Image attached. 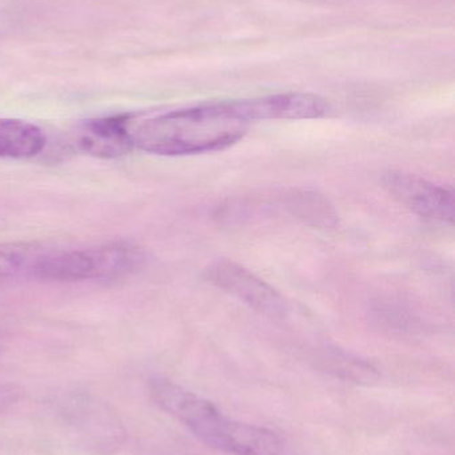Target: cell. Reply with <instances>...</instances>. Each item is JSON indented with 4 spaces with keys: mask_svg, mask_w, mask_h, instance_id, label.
<instances>
[{
    "mask_svg": "<svg viewBox=\"0 0 455 455\" xmlns=\"http://www.w3.org/2000/svg\"><path fill=\"white\" fill-rule=\"evenodd\" d=\"M253 123L242 101L223 100L182 107L139 120L131 114L134 148L160 156L222 151L238 143Z\"/></svg>",
    "mask_w": 455,
    "mask_h": 455,
    "instance_id": "1",
    "label": "cell"
},
{
    "mask_svg": "<svg viewBox=\"0 0 455 455\" xmlns=\"http://www.w3.org/2000/svg\"><path fill=\"white\" fill-rule=\"evenodd\" d=\"M152 401L183 424L198 440L232 455H280L282 440L258 425L227 419L213 403L165 377L150 381Z\"/></svg>",
    "mask_w": 455,
    "mask_h": 455,
    "instance_id": "2",
    "label": "cell"
},
{
    "mask_svg": "<svg viewBox=\"0 0 455 455\" xmlns=\"http://www.w3.org/2000/svg\"><path fill=\"white\" fill-rule=\"evenodd\" d=\"M147 261L146 251L131 243L75 249L43 246L35 261L31 280L50 283L115 280L135 275L146 267Z\"/></svg>",
    "mask_w": 455,
    "mask_h": 455,
    "instance_id": "3",
    "label": "cell"
},
{
    "mask_svg": "<svg viewBox=\"0 0 455 455\" xmlns=\"http://www.w3.org/2000/svg\"><path fill=\"white\" fill-rule=\"evenodd\" d=\"M59 416L85 451L110 455L119 451L126 433L119 419L95 398L85 395H69L55 403Z\"/></svg>",
    "mask_w": 455,
    "mask_h": 455,
    "instance_id": "4",
    "label": "cell"
},
{
    "mask_svg": "<svg viewBox=\"0 0 455 455\" xmlns=\"http://www.w3.org/2000/svg\"><path fill=\"white\" fill-rule=\"evenodd\" d=\"M205 275L208 283L261 315L280 318L288 312L285 299L272 285L232 259H215L208 265Z\"/></svg>",
    "mask_w": 455,
    "mask_h": 455,
    "instance_id": "5",
    "label": "cell"
},
{
    "mask_svg": "<svg viewBox=\"0 0 455 455\" xmlns=\"http://www.w3.org/2000/svg\"><path fill=\"white\" fill-rule=\"evenodd\" d=\"M385 189L401 204L425 220L453 224L454 194L421 176L403 171H389L382 178Z\"/></svg>",
    "mask_w": 455,
    "mask_h": 455,
    "instance_id": "6",
    "label": "cell"
},
{
    "mask_svg": "<svg viewBox=\"0 0 455 455\" xmlns=\"http://www.w3.org/2000/svg\"><path fill=\"white\" fill-rule=\"evenodd\" d=\"M243 111L251 123L258 120L321 119L331 112L326 99L314 93L286 92L242 99Z\"/></svg>",
    "mask_w": 455,
    "mask_h": 455,
    "instance_id": "7",
    "label": "cell"
},
{
    "mask_svg": "<svg viewBox=\"0 0 455 455\" xmlns=\"http://www.w3.org/2000/svg\"><path fill=\"white\" fill-rule=\"evenodd\" d=\"M131 114L111 115L87 120L77 133L79 148L99 159H119L134 149Z\"/></svg>",
    "mask_w": 455,
    "mask_h": 455,
    "instance_id": "8",
    "label": "cell"
},
{
    "mask_svg": "<svg viewBox=\"0 0 455 455\" xmlns=\"http://www.w3.org/2000/svg\"><path fill=\"white\" fill-rule=\"evenodd\" d=\"M283 210L293 218L318 229H331L338 224V213L334 205L314 189L293 188L283 195Z\"/></svg>",
    "mask_w": 455,
    "mask_h": 455,
    "instance_id": "9",
    "label": "cell"
},
{
    "mask_svg": "<svg viewBox=\"0 0 455 455\" xmlns=\"http://www.w3.org/2000/svg\"><path fill=\"white\" fill-rule=\"evenodd\" d=\"M45 136L37 125L0 117V159L27 160L45 149Z\"/></svg>",
    "mask_w": 455,
    "mask_h": 455,
    "instance_id": "10",
    "label": "cell"
},
{
    "mask_svg": "<svg viewBox=\"0 0 455 455\" xmlns=\"http://www.w3.org/2000/svg\"><path fill=\"white\" fill-rule=\"evenodd\" d=\"M42 248L34 243H0V281L31 280L32 269Z\"/></svg>",
    "mask_w": 455,
    "mask_h": 455,
    "instance_id": "11",
    "label": "cell"
},
{
    "mask_svg": "<svg viewBox=\"0 0 455 455\" xmlns=\"http://www.w3.org/2000/svg\"><path fill=\"white\" fill-rule=\"evenodd\" d=\"M328 363L337 376L357 382H373L378 379V373L370 363L347 353L333 350L328 355Z\"/></svg>",
    "mask_w": 455,
    "mask_h": 455,
    "instance_id": "12",
    "label": "cell"
},
{
    "mask_svg": "<svg viewBox=\"0 0 455 455\" xmlns=\"http://www.w3.org/2000/svg\"><path fill=\"white\" fill-rule=\"evenodd\" d=\"M3 349H4V337L0 333V355H2Z\"/></svg>",
    "mask_w": 455,
    "mask_h": 455,
    "instance_id": "13",
    "label": "cell"
}]
</instances>
